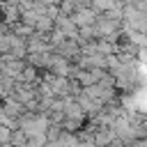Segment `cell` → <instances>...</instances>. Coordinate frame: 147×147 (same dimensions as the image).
<instances>
[{"instance_id":"6da1fadb","label":"cell","mask_w":147,"mask_h":147,"mask_svg":"<svg viewBox=\"0 0 147 147\" xmlns=\"http://www.w3.org/2000/svg\"><path fill=\"white\" fill-rule=\"evenodd\" d=\"M5 140H9V129L0 126V142H5Z\"/></svg>"}]
</instances>
